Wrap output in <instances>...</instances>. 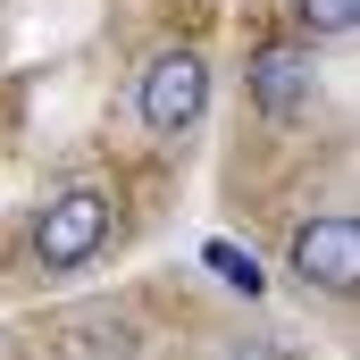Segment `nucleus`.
Here are the masks:
<instances>
[{
	"mask_svg": "<svg viewBox=\"0 0 360 360\" xmlns=\"http://www.w3.org/2000/svg\"><path fill=\"white\" fill-rule=\"evenodd\" d=\"M226 360H285V352H276V344H260V335H252L243 352H226Z\"/></svg>",
	"mask_w": 360,
	"mask_h": 360,
	"instance_id": "obj_7",
	"label": "nucleus"
},
{
	"mask_svg": "<svg viewBox=\"0 0 360 360\" xmlns=\"http://www.w3.org/2000/svg\"><path fill=\"white\" fill-rule=\"evenodd\" d=\"M293 17H302L310 42H327V34H352L360 25V0H293Z\"/></svg>",
	"mask_w": 360,
	"mask_h": 360,
	"instance_id": "obj_6",
	"label": "nucleus"
},
{
	"mask_svg": "<svg viewBox=\"0 0 360 360\" xmlns=\"http://www.w3.org/2000/svg\"><path fill=\"white\" fill-rule=\"evenodd\" d=\"M201 260H210V276H218V285H235L243 302H260V293H269V276H260V260H252L243 243H226V235H210V243H201Z\"/></svg>",
	"mask_w": 360,
	"mask_h": 360,
	"instance_id": "obj_5",
	"label": "nucleus"
},
{
	"mask_svg": "<svg viewBox=\"0 0 360 360\" xmlns=\"http://www.w3.org/2000/svg\"><path fill=\"white\" fill-rule=\"evenodd\" d=\"M109 218H117V201L101 193V184H68L59 201H42V218H34V260L51 276L84 269L92 252L109 243Z\"/></svg>",
	"mask_w": 360,
	"mask_h": 360,
	"instance_id": "obj_1",
	"label": "nucleus"
},
{
	"mask_svg": "<svg viewBox=\"0 0 360 360\" xmlns=\"http://www.w3.org/2000/svg\"><path fill=\"white\" fill-rule=\"evenodd\" d=\"M293 276L310 293H352L360 285V226L352 218H310L293 226Z\"/></svg>",
	"mask_w": 360,
	"mask_h": 360,
	"instance_id": "obj_3",
	"label": "nucleus"
},
{
	"mask_svg": "<svg viewBox=\"0 0 360 360\" xmlns=\"http://www.w3.org/2000/svg\"><path fill=\"white\" fill-rule=\"evenodd\" d=\"M134 109H143V126L151 134H193L201 126V109H210V68H201V51H160L151 68H143V84H134Z\"/></svg>",
	"mask_w": 360,
	"mask_h": 360,
	"instance_id": "obj_2",
	"label": "nucleus"
},
{
	"mask_svg": "<svg viewBox=\"0 0 360 360\" xmlns=\"http://www.w3.org/2000/svg\"><path fill=\"white\" fill-rule=\"evenodd\" d=\"M252 101H260V117H310V101H319V68H310V51H293V42H269L260 59H252Z\"/></svg>",
	"mask_w": 360,
	"mask_h": 360,
	"instance_id": "obj_4",
	"label": "nucleus"
}]
</instances>
